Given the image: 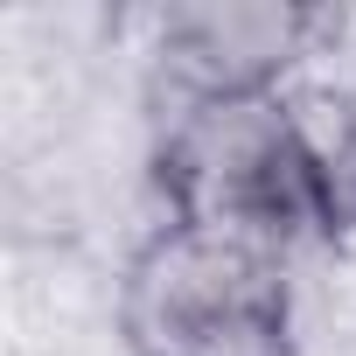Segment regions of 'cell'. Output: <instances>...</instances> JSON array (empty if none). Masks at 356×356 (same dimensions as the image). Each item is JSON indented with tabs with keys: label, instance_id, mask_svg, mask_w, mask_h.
Instances as JSON below:
<instances>
[{
	"label": "cell",
	"instance_id": "obj_1",
	"mask_svg": "<svg viewBox=\"0 0 356 356\" xmlns=\"http://www.w3.org/2000/svg\"><path fill=\"white\" fill-rule=\"evenodd\" d=\"M154 189L168 224L231 231L273 252H300L342 231L293 91L168 105V126L154 147Z\"/></svg>",
	"mask_w": 356,
	"mask_h": 356
},
{
	"label": "cell",
	"instance_id": "obj_2",
	"mask_svg": "<svg viewBox=\"0 0 356 356\" xmlns=\"http://www.w3.org/2000/svg\"><path fill=\"white\" fill-rule=\"evenodd\" d=\"M293 252L154 224L119 280V335L133 356H293Z\"/></svg>",
	"mask_w": 356,
	"mask_h": 356
},
{
	"label": "cell",
	"instance_id": "obj_3",
	"mask_svg": "<svg viewBox=\"0 0 356 356\" xmlns=\"http://www.w3.org/2000/svg\"><path fill=\"white\" fill-rule=\"evenodd\" d=\"M314 35H321V15L314 8H280V0H203V8H175L161 22L168 105L286 91V70L307 56Z\"/></svg>",
	"mask_w": 356,
	"mask_h": 356
}]
</instances>
